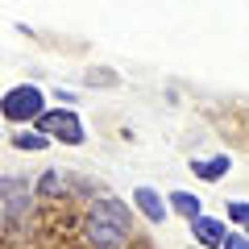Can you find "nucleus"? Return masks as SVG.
<instances>
[{
  "instance_id": "f8f14e48",
  "label": "nucleus",
  "mask_w": 249,
  "mask_h": 249,
  "mask_svg": "<svg viewBox=\"0 0 249 249\" xmlns=\"http://www.w3.org/2000/svg\"><path fill=\"white\" fill-rule=\"evenodd\" d=\"M46 96L58 100V108H75L79 104V91H71V88H54V91H46Z\"/></svg>"
},
{
  "instance_id": "423d86ee",
  "label": "nucleus",
  "mask_w": 249,
  "mask_h": 249,
  "mask_svg": "<svg viewBox=\"0 0 249 249\" xmlns=\"http://www.w3.org/2000/svg\"><path fill=\"white\" fill-rule=\"evenodd\" d=\"M187 166H191V175H196L199 183H220L232 170V158L229 154H208V158H187Z\"/></svg>"
},
{
  "instance_id": "9b49d317",
  "label": "nucleus",
  "mask_w": 249,
  "mask_h": 249,
  "mask_svg": "<svg viewBox=\"0 0 249 249\" xmlns=\"http://www.w3.org/2000/svg\"><path fill=\"white\" fill-rule=\"evenodd\" d=\"M220 249H249V237H245V229H229V237L220 241Z\"/></svg>"
},
{
  "instance_id": "7ed1b4c3",
  "label": "nucleus",
  "mask_w": 249,
  "mask_h": 249,
  "mask_svg": "<svg viewBox=\"0 0 249 249\" xmlns=\"http://www.w3.org/2000/svg\"><path fill=\"white\" fill-rule=\"evenodd\" d=\"M29 129H37L50 145L58 142V145H67V150H79V145L88 142V124H83V116L75 112V108H58V104L46 108Z\"/></svg>"
},
{
  "instance_id": "f257e3e1",
  "label": "nucleus",
  "mask_w": 249,
  "mask_h": 249,
  "mask_svg": "<svg viewBox=\"0 0 249 249\" xmlns=\"http://www.w3.org/2000/svg\"><path fill=\"white\" fill-rule=\"evenodd\" d=\"M83 241L91 249H121L133 237V208L116 196H96L83 208Z\"/></svg>"
},
{
  "instance_id": "1a4fd4ad",
  "label": "nucleus",
  "mask_w": 249,
  "mask_h": 249,
  "mask_svg": "<svg viewBox=\"0 0 249 249\" xmlns=\"http://www.w3.org/2000/svg\"><path fill=\"white\" fill-rule=\"evenodd\" d=\"M13 150H21V154H42V150H50V142H46L37 129H17V133H13Z\"/></svg>"
},
{
  "instance_id": "f03ea898",
  "label": "nucleus",
  "mask_w": 249,
  "mask_h": 249,
  "mask_svg": "<svg viewBox=\"0 0 249 249\" xmlns=\"http://www.w3.org/2000/svg\"><path fill=\"white\" fill-rule=\"evenodd\" d=\"M50 108V96H46V88H37V83H13L4 96H0V121L17 124V129H29V124L37 121V116Z\"/></svg>"
},
{
  "instance_id": "9d476101",
  "label": "nucleus",
  "mask_w": 249,
  "mask_h": 249,
  "mask_svg": "<svg viewBox=\"0 0 249 249\" xmlns=\"http://www.w3.org/2000/svg\"><path fill=\"white\" fill-rule=\"evenodd\" d=\"M224 224H229V229H241V224L249 220V204L245 199H229V204H224V216H220Z\"/></svg>"
},
{
  "instance_id": "6e6552de",
  "label": "nucleus",
  "mask_w": 249,
  "mask_h": 249,
  "mask_svg": "<svg viewBox=\"0 0 249 249\" xmlns=\"http://www.w3.org/2000/svg\"><path fill=\"white\" fill-rule=\"evenodd\" d=\"M29 191H34V196H42V199H58L62 191H67V170H42V175L34 178V183H29Z\"/></svg>"
},
{
  "instance_id": "20e7f679",
  "label": "nucleus",
  "mask_w": 249,
  "mask_h": 249,
  "mask_svg": "<svg viewBox=\"0 0 249 249\" xmlns=\"http://www.w3.org/2000/svg\"><path fill=\"white\" fill-rule=\"evenodd\" d=\"M129 208H133V216H142L145 224H166V220H170V212H166V196H162L158 187H150V183H137V187H133Z\"/></svg>"
},
{
  "instance_id": "39448f33",
  "label": "nucleus",
  "mask_w": 249,
  "mask_h": 249,
  "mask_svg": "<svg viewBox=\"0 0 249 249\" xmlns=\"http://www.w3.org/2000/svg\"><path fill=\"white\" fill-rule=\"evenodd\" d=\"M187 229H191V241H196L199 249H220V241L229 237V224H224L220 216H208V212L196 216Z\"/></svg>"
},
{
  "instance_id": "ddd939ff",
  "label": "nucleus",
  "mask_w": 249,
  "mask_h": 249,
  "mask_svg": "<svg viewBox=\"0 0 249 249\" xmlns=\"http://www.w3.org/2000/svg\"><path fill=\"white\" fill-rule=\"evenodd\" d=\"M0 142H4V129H0Z\"/></svg>"
},
{
  "instance_id": "0eeeda50",
  "label": "nucleus",
  "mask_w": 249,
  "mask_h": 249,
  "mask_svg": "<svg viewBox=\"0 0 249 249\" xmlns=\"http://www.w3.org/2000/svg\"><path fill=\"white\" fill-rule=\"evenodd\" d=\"M166 196V212L178 216V220H196V216H204V199H199V191H162Z\"/></svg>"
}]
</instances>
